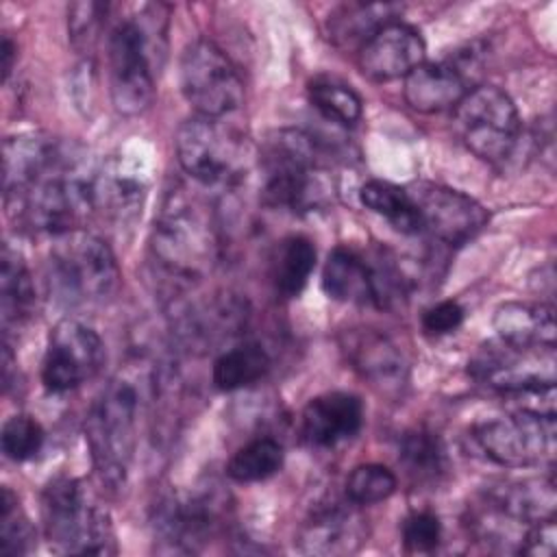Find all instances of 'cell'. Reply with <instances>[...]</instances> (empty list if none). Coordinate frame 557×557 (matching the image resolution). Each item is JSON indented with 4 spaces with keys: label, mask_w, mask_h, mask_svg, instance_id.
Returning a JSON list of instances; mask_svg holds the SVG:
<instances>
[{
    "label": "cell",
    "mask_w": 557,
    "mask_h": 557,
    "mask_svg": "<svg viewBox=\"0 0 557 557\" xmlns=\"http://www.w3.org/2000/svg\"><path fill=\"white\" fill-rule=\"evenodd\" d=\"M94 172L78 146L44 133L4 141L2 189L9 218L24 231L59 237L94 213Z\"/></svg>",
    "instance_id": "6da1fadb"
},
{
    "label": "cell",
    "mask_w": 557,
    "mask_h": 557,
    "mask_svg": "<svg viewBox=\"0 0 557 557\" xmlns=\"http://www.w3.org/2000/svg\"><path fill=\"white\" fill-rule=\"evenodd\" d=\"M168 4H144L120 17L107 37L109 94L117 113H144L157 91V78L168 57Z\"/></svg>",
    "instance_id": "7a4b0ae2"
},
{
    "label": "cell",
    "mask_w": 557,
    "mask_h": 557,
    "mask_svg": "<svg viewBox=\"0 0 557 557\" xmlns=\"http://www.w3.org/2000/svg\"><path fill=\"white\" fill-rule=\"evenodd\" d=\"M259 196L268 207L313 211L333 200V176L315 137L305 131H272L259 150Z\"/></svg>",
    "instance_id": "3957f363"
},
{
    "label": "cell",
    "mask_w": 557,
    "mask_h": 557,
    "mask_svg": "<svg viewBox=\"0 0 557 557\" xmlns=\"http://www.w3.org/2000/svg\"><path fill=\"white\" fill-rule=\"evenodd\" d=\"M150 252L161 272L178 285L205 278L220 252L213 215L198 200L172 191L154 218Z\"/></svg>",
    "instance_id": "277c9868"
},
{
    "label": "cell",
    "mask_w": 557,
    "mask_h": 557,
    "mask_svg": "<svg viewBox=\"0 0 557 557\" xmlns=\"http://www.w3.org/2000/svg\"><path fill=\"white\" fill-rule=\"evenodd\" d=\"M141 392L133 376L117 374L85 418V440L100 481L117 490L126 483L137 446Z\"/></svg>",
    "instance_id": "5b68a950"
},
{
    "label": "cell",
    "mask_w": 557,
    "mask_h": 557,
    "mask_svg": "<svg viewBox=\"0 0 557 557\" xmlns=\"http://www.w3.org/2000/svg\"><path fill=\"white\" fill-rule=\"evenodd\" d=\"M41 522L52 550L65 555H115L107 509L91 503L76 476L59 474L41 492Z\"/></svg>",
    "instance_id": "8992f818"
},
{
    "label": "cell",
    "mask_w": 557,
    "mask_h": 557,
    "mask_svg": "<svg viewBox=\"0 0 557 557\" xmlns=\"http://www.w3.org/2000/svg\"><path fill=\"white\" fill-rule=\"evenodd\" d=\"M48 265L50 285L67 305H100L120 287V265L111 246L85 228L54 237Z\"/></svg>",
    "instance_id": "52a82bcc"
},
{
    "label": "cell",
    "mask_w": 557,
    "mask_h": 557,
    "mask_svg": "<svg viewBox=\"0 0 557 557\" xmlns=\"http://www.w3.org/2000/svg\"><path fill=\"white\" fill-rule=\"evenodd\" d=\"M453 128L481 161L500 165L513 157L522 139L516 102L496 85H476L453 109Z\"/></svg>",
    "instance_id": "ba28073f"
},
{
    "label": "cell",
    "mask_w": 557,
    "mask_h": 557,
    "mask_svg": "<svg viewBox=\"0 0 557 557\" xmlns=\"http://www.w3.org/2000/svg\"><path fill=\"white\" fill-rule=\"evenodd\" d=\"M176 157L185 174L200 185H235L248 168L246 139L222 117L194 115L176 131Z\"/></svg>",
    "instance_id": "9c48e42d"
},
{
    "label": "cell",
    "mask_w": 557,
    "mask_h": 557,
    "mask_svg": "<svg viewBox=\"0 0 557 557\" xmlns=\"http://www.w3.org/2000/svg\"><path fill=\"white\" fill-rule=\"evenodd\" d=\"M181 91L202 117H226L244 102V83L226 52L209 39L185 46L178 63Z\"/></svg>",
    "instance_id": "30bf717a"
},
{
    "label": "cell",
    "mask_w": 557,
    "mask_h": 557,
    "mask_svg": "<svg viewBox=\"0 0 557 557\" xmlns=\"http://www.w3.org/2000/svg\"><path fill=\"white\" fill-rule=\"evenodd\" d=\"M485 457L503 468H531L550 463L555 455V416L513 409L479 422L472 431Z\"/></svg>",
    "instance_id": "8fae6325"
},
{
    "label": "cell",
    "mask_w": 557,
    "mask_h": 557,
    "mask_svg": "<svg viewBox=\"0 0 557 557\" xmlns=\"http://www.w3.org/2000/svg\"><path fill=\"white\" fill-rule=\"evenodd\" d=\"M468 374L505 396L548 387L555 385V348H518L496 337L472 355Z\"/></svg>",
    "instance_id": "7c38bea8"
},
{
    "label": "cell",
    "mask_w": 557,
    "mask_h": 557,
    "mask_svg": "<svg viewBox=\"0 0 557 557\" xmlns=\"http://www.w3.org/2000/svg\"><path fill=\"white\" fill-rule=\"evenodd\" d=\"M420 220V233L440 244L461 246L476 237L490 222L487 209L472 196L433 181L407 187Z\"/></svg>",
    "instance_id": "4fadbf2b"
},
{
    "label": "cell",
    "mask_w": 557,
    "mask_h": 557,
    "mask_svg": "<svg viewBox=\"0 0 557 557\" xmlns=\"http://www.w3.org/2000/svg\"><path fill=\"white\" fill-rule=\"evenodd\" d=\"M102 363L104 344L100 335L91 326L65 318L48 337L41 383L50 394H67L94 379Z\"/></svg>",
    "instance_id": "5bb4252c"
},
{
    "label": "cell",
    "mask_w": 557,
    "mask_h": 557,
    "mask_svg": "<svg viewBox=\"0 0 557 557\" xmlns=\"http://www.w3.org/2000/svg\"><path fill=\"white\" fill-rule=\"evenodd\" d=\"M476 52L459 50L440 61H424L405 76V100L413 111L440 113L455 109L479 85Z\"/></svg>",
    "instance_id": "9a60e30c"
},
{
    "label": "cell",
    "mask_w": 557,
    "mask_h": 557,
    "mask_svg": "<svg viewBox=\"0 0 557 557\" xmlns=\"http://www.w3.org/2000/svg\"><path fill=\"white\" fill-rule=\"evenodd\" d=\"M218 518L220 503L211 494H168L154 505V542L161 553H198L213 535Z\"/></svg>",
    "instance_id": "2e32d148"
},
{
    "label": "cell",
    "mask_w": 557,
    "mask_h": 557,
    "mask_svg": "<svg viewBox=\"0 0 557 557\" xmlns=\"http://www.w3.org/2000/svg\"><path fill=\"white\" fill-rule=\"evenodd\" d=\"M359 505L348 503H320L311 509L298 529L296 544L305 555L337 557L350 555L361 548L368 537L366 520L357 511Z\"/></svg>",
    "instance_id": "e0dca14e"
},
{
    "label": "cell",
    "mask_w": 557,
    "mask_h": 557,
    "mask_svg": "<svg viewBox=\"0 0 557 557\" xmlns=\"http://www.w3.org/2000/svg\"><path fill=\"white\" fill-rule=\"evenodd\" d=\"M426 61V44L411 24L394 20L376 30L359 50L357 65L370 81L405 78L411 70Z\"/></svg>",
    "instance_id": "ac0fdd59"
},
{
    "label": "cell",
    "mask_w": 557,
    "mask_h": 557,
    "mask_svg": "<svg viewBox=\"0 0 557 557\" xmlns=\"http://www.w3.org/2000/svg\"><path fill=\"white\" fill-rule=\"evenodd\" d=\"M148 176L139 161L115 154L94 172V211L115 224H131L141 215Z\"/></svg>",
    "instance_id": "d6986e66"
},
{
    "label": "cell",
    "mask_w": 557,
    "mask_h": 557,
    "mask_svg": "<svg viewBox=\"0 0 557 557\" xmlns=\"http://www.w3.org/2000/svg\"><path fill=\"white\" fill-rule=\"evenodd\" d=\"M342 350L350 368L372 387L385 394L405 387L409 363L403 350L385 333L374 329H352L344 335Z\"/></svg>",
    "instance_id": "ffe728a7"
},
{
    "label": "cell",
    "mask_w": 557,
    "mask_h": 557,
    "mask_svg": "<svg viewBox=\"0 0 557 557\" xmlns=\"http://www.w3.org/2000/svg\"><path fill=\"white\" fill-rule=\"evenodd\" d=\"M555 505L553 476L503 481L485 490L481 500V507L520 531H527L540 520L555 518Z\"/></svg>",
    "instance_id": "44dd1931"
},
{
    "label": "cell",
    "mask_w": 557,
    "mask_h": 557,
    "mask_svg": "<svg viewBox=\"0 0 557 557\" xmlns=\"http://www.w3.org/2000/svg\"><path fill=\"white\" fill-rule=\"evenodd\" d=\"M363 426V403L350 392H326L311 398L300 413L302 440L313 448H333Z\"/></svg>",
    "instance_id": "7402d4cb"
},
{
    "label": "cell",
    "mask_w": 557,
    "mask_h": 557,
    "mask_svg": "<svg viewBox=\"0 0 557 557\" xmlns=\"http://www.w3.org/2000/svg\"><path fill=\"white\" fill-rule=\"evenodd\" d=\"M496 337L518 348H555L557 326L550 302L507 300L494 309Z\"/></svg>",
    "instance_id": "603a6c76"
},
{
    "label": "cell",
    "mask_w": 557,
    "mask_h": 557,
    "mask_svg": "<svg viewBox=\"0 0 557 557\" xmlns=\"http://www.w3.org/2000/svg\"><path fill=\"white\" fill-rule=\"evenodd\" d=\"M246 324V309L235 296H215L178 311V333L189 346L209 348Z\"/></svg>",
    "instance_id": "cb8c5ba5"
},
{
    "label": "cell",
    "mask_w": 557,
    "mask_h": 557,
    "mask_svg": "<svg viewBox=\"0 0 557 557\" xmlns=\"http://www.w3.org/2000/svg\"><path fill=\"white\" fill-rule=\"evenodd\" d=\"M322 289L333 300L374 307L372 261L352 248H333L322 268Z\"/></svg>",
    "instance_id": "d4e9b609"
},
{
    "label": "cell",
    "mask_w": 557,
    "mask_h": 557,
    "mask_svg": "<svg viewBox=\"0 0 557 557\" xmlns=\"http://www.w3.org/2000/svg\"><path fill=\"white\" fill-rule=\"evenodd\" d=\"M403 7L396 2H346L331 11L329 39L344 50H359L376 30L398 20Z\"/></svg>",
    "instance_id": "484cf974"
},
{
    "label": "cell",
    "mask_w": 557,
    "mask_h": 557,
    "mask_svg": "<svg viewBox=\"0 0 557 557\" xmlns=\"http://www.w3.org/2000/svg\"><path fill=\"white\" fill-rule=\"evenodd\" d=\"M35 309V283L24 257L9 244L2 246L0 257V313L2 335L22 329Z\"/></svg>",
    "instance_id": "4316f807"
},
{
    "label": "cell",
    "mask_w": 557,
    "mask_h": 557,
    "mask_svg": "<svg viewBox=\"0 0 557 557\" xmlns=\"http://www.w3.org/2000/svg\"><path fill=\"white\" fill-rule=\"evenodd\" d=\"M398 461L407 476L418 485H437L448 472V455L442 437L424 426L403 433L398 442Z\"/></svg>",
    "instance_id": "83f0119b"
},
{
    "label": "cell",
    "mask_w": 557,
    "mask_h": 557,
    "mask_svg": "<svg viewBox=\"0 0 557 557\" xmlns=\"http://www.w3.org/2000/svg\"><path fill=\"white\" fill-rule=\"evenodd\" d=\"M272 359L259 342H242L222 350L211 368V381L220 392H237L261 381Z\"/></svg>",
    "instance_id": "f1b7e54d"
},
{
    "label": "cell",
    "mask_w": 557,
    "mask_h": 557,
    "mask_svg": "<svg viewBox=\"0 0 557 557\" xmlns=\"http://www.w3.org/2000/svg\"><path fill=\"white\" fill-rule=\"evenodd\" d=\"M315 268V246L305 235L285 237L272 259V285L283 298H296Z\"/></svg>",
    "instance_id": "f546056e"
},
{
    "label": "cell",
    "mask_w": 557,
    "mask_h": 557,
    "mask_svg": "<svg viewBox=\"0 0 557 557\" xmlns=\"http://www.w3.org/2000/svg\"><path fill=\"white\" fill-rule=\"evenodd\" d=\"M359 200L366 209L374 211L376 215H383L396 231L405 235L420 233L418 211L407 187H400L389 181L372 178L361 185Z\"/></svg>",
    "instance_id": "4dcf8cb0"
},
{
    "label": "cell",
    "mask_w": 557,
    "mask_h": 557,
    "mask_svg": "<svg viewBox=\"0 0 557 557\" xmlns=\"http://www.w3.org/2000/svg\"><path fill=\"white\" fill-rule=\"evenodd\" d=\"M311 107L333 124L355 126L363 115L361 96L344 81L333 76H315L307 85Z\"/></svg>",
    "instance_id": "1f68e13d"
},
{
    "label": "cell",
    "mask_w": 557,
    "mask_h": 557,
    "mask_svg": "<svg viewBox=\"0 0 557 557\" xmlns=\"http://www.w3.org/2000/svg\"><path fill=\"white\" fill-rule=\"evenodd\" d=\"M285 461V450L274 437H255L239 446L226 463V474L235 483H257L274 476Z\"/></svg>",
    "instance_id": "d6a6232c"
},
{
    "label": "cell",
    "mask_w": 557,
    "mask_h": 557,
    "mask_svg": "<svg viewBox=\"0 0 557 557\" xmlns=\"http://www.w3.org/2000/svg\"><path fill=\"white\" fill-rule=\"evenodd\" d=\"M35 546V529L20 507L11 487L0 490V553L4 557H17L30 553Z\"/></svg>",
    "instance_id": "836d02e7"
},
{
    "label": "cell",
    "mask_w": 557,
    "mask_h": 557,
    "mask_svg": "<svg viewBox=\"0 0 557 557\" xmlns=\"http://www.w3.org/2000/svg\"><path fill=\"white\" fill-rule=\"evenodd\" d=\"M396 474L381 463H361L346 479V498L355 505H376L396 492Z\"/></svg>",
    "instance_id": "e575fe53"
},
{
    "label": "cell",
    "mask_w": 557,
    "mask_h": 557,
    "mask_svg": "<svg viewBox=\"0 0 557 557\" xmlns=\"http://www.w3.org/2000/svg\"><path fill=\"white\" fill-rule=\"evenodd\" d=\"M46 433L44 426L28 413L11 416L0 431V446L2 453L11 461H28L33 459L44 446Z\"/></svg>",
    "instance_id": "d590c367"
},
{
    "label": "cell",
    "mask_w": 557,
    "mask_h": 557,
    "mask_svg": "<svg viewBox=\"0 0 557 557\" xmlns=\"http://www.w3.org/2000/svg\"><path fill=\"white\" fill-rule=\"evenodd\" d=\"M403 548L407 553H433L442 542V522L431 509L411 511L400 527Z\"/></svg>",
    "instance_id": "8d00e7d4"
},
{
    "label": "cell",
    "mask_w": 557,
    "mask_h": 557,
    "mask_svg": "<svg viewBox=\"0 0 557 557\" xmlns=\"http://www.w3.org/2000/svg\"><path fill=\"white\" fill-rule=\"evenodd\" d=\"M109 7L102 2H76L67 9V30L74 48L89 50L102 28Z\"/></svg>",
    "instance_id": "74e56055"
},
{
    "label": "cell",
    "mask_w": 557,
    "mask_h": 557,
    "mask_svg": "<svg viewBox=\"0 0 557 557\" xmlns=\"http://www.w3.org/2000/svg\"><path fill=\"white\" fill-rule=\"evenodd\" d=\"M463 315H466V311L457 300H440V302L431 305L429 309H424L420 324L426 335L440 337V335L455 333L461 326Z\"/></svg>",
    "instance_id": "f35d334b"
},
{
    "label": "cell",
    "mask_w": 557,
    "mask_h": 557,
    "mask_svg": "<svg viewBox=\"0 0 557 557\" xmlns=\"http://www.w3.org/2000/svg\"><path fill=\"white\" fill-rule=\"evenodd\" d=\"M555 550H557L555 518H546L531 524L518 548L520 555H533V557H550L555 555Z\"/></svg>",
    "instance_id": "ab89813d"
},
{
    "label": "cell",
    "mask_w": 557,
    "mask_h": 557,
    "mask_svg": "<svg viewBox=\"0 0 557 557\" xmlns=\"http://www.w3.org/2000/svg\"><path fill=\"white\" fill-rule=\"evenodd\" d=\"M15 57H17V46L13 44V39L9 35H2V44H0V61H2V78L7 81L13 72L15 65Z\"/></svg>",
    "instance_id": "60d3db41"
}]
</instances>
